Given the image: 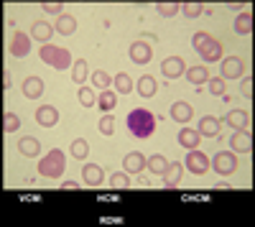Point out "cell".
<instances>
[{"mask_svg": "<svg viewBox=\"0 0 255 227\" xmlns=\"http://www.w3.org/2000/svg\"><path fill=\"white\" fill-rule=\"evenodd\" d=\"M171 117L176 122H189L191 117H194V110H191L189 102H174L171 105Z\"/></svg>", "mask_w": 255, "mask_h": 227, "instance_id": "cell-21", "label": "cell"}, {"mask_svg": "<svg viewBox=\"0 0 255 227\" xmlns=\"http://www.w3.org/2000/svg\"><path fill=\"white\" fill-rule=\"evenodd\" d=\"M212 169H215L220 176L235 174V169H238V156L232 153V151H220L215 158H212Z\"/></svg>", "mask_w": 255, "mask_h": 227, "instance_id": "cell-5", "label": "cell"}, {"mask_svg": "<svg viewBox=\"0 0 255 227\" xmlns=\"http://www.w3.org/2000/svg\"><path fill=\"white\" fill-rule=\"evenodd\" d=\"M82 187V184H77V181H61V192H77Z\"/></svg>", "mask_w": 255, "mask_h": 227, "instance_id": "cell-42", "label": "cell"}, {"mask_svg": "<svg viewBox=\"0 0 255 227\" xmlns=\"http://www.w3.org/2000/svg\"><path fill=\"white\" fill-rule=\"evenodd\" d=\"M8 51H10V56H15V59H23V56L31 51V36L23 33V31H15V33L10 36Z\"/></svg>", "mask_w": 255, "mask_h": 227, "instance_id": "cell-7", "label": "cell"}, {"mask_svg": "<svg viewBox=\"0 0 255 227\" xmlns=\"http://www.w3.org/2000/svg\"><path fill=\"white\" fill-rule=\"evenodd\" d=\"M209 92L212 95H225V79L222 77H212L209 79Z\"/></svg>", "mask_w": 255, "mask_h": 227, "instance_id": "cell-39", "label": "cell"}, {"mask_svg": "<svg viewBox=\"0 0 255 227\" xmlns=\"http://www.w3.org/2000/svg\"><path fill=\"white\" fill-rule=\"evenodd\" d=\"M64 166H67V161H64V153L59 148L49 151L44 158L38 161V176H46V179H59L64 174Z\"/></svg>", "mask_w": 255, "mask_h": 227, "instance_id": "cell-4", "label": "cell"}, {"mask_svg": "<svg viewBox=\"0 0 255 227\" xmlns=\"http://www.w3.org/2000/svg\"><path fill=\"white\" fill-rule=\"evenodd\" d=\"M215 189H217V192H227V189H230V184H225V181H222V184H217Z\"/></svg>", "mask_w": 255, "mask_h": 227, "instance_id": "cell-45", "label": "cell"}, {"mask_svg": "<svg viewBox=\"0 0 255 227\" xmlns=\"http://www.w3.org/2000/svg\"><path fill=\"white\" fill-rule=\"evenodd\" d=\"M128 56L133 59V64H148L153 59V49L148 41H133L130 49H128Z\"/></svg>", "mask_w": 255, "mask_h": 227, "instance_id": "cell-9", "label": "cell"}, {"mask_svg": "<svg viewBox=\"0 0 255 227\" xmlns=\"http://www.w3.org/2000/svg\"><path fill=\"white\" fill-rule=\"evenodd\" d=\"M156 90H158V82H156L153 77L143 74V77L138 79V95H140V97H153Z\"/></svg>", "mask_w": 255, "mask_h": 227, "instance_id": "cell-25", "label": "cell"}, {"mask_svg": "<svg viewBox=\"0 0 255 227\" xmlns=\"http://www.w3.org/2000/svg\"><path fill=\"white\" fill-rule=\"evenodd\" d=\"M28 33H31V38L41 41V44H49V38L54 36V26H49L46 20H33Z\"/></svg>", "mask_w": 255, "mask_h": 227, "instance_id": "cell-16", "label": "cell"}, {"mask_svg": "<svg viewBox=\"0 0 255 227\" xmlns=\"http://www.w3.org/2000/svg\"><path fill=\"white\" fill-rule=\"evenodd\" d=\"M202 138H220V120L212 117V115H204L199 120V130H197Z\"/></svg>", "mask_w": 255, "mask_h": 227, "instance_id": "cell-17", "label": "cell"}, {"mask_svg": "<svg viewBox=\"0 0 255 227\" xmlns=\"http://www.w3.org/2000/svg\"><path fill=\"white\" fill-rule=\"evenodd\" d=\"M125 125L130 130V135H135V138H151L156 130V115L145 108H135L128 113Z\"/></svg>", "mask_w": 255, "mask_h": 227, "instance_id": "cell-1", "label": "cell"}, {"mask_svg": "<svg viewBox=\"0 0 255 227\" xmlns=\"http://www.w3.org/2000/svg\"><path fill=\"white\" fill-rule=\"evenodd\" d=\"M212 8H207L204 3H184L181 5V13L186 15V18H199L202 13H209Z\"/></svg>", "mask_w": 255, "mask_h": 227, "instance_id": "cell-30", "label": "cell"}, {"mask_svg": "<svg viewBox=\"0 0 255 227\" xmlns=\"http://www.w3.org/2000/svg\"><path fill=\"white\" fill-rule=\"evenodd\" d=\"M186 79H189L194 87H202L204 82H209V69H207V67H189Z\"/></svg>", "mask_w": 255, "mask_h": 227, "instance_id": "cell-24", "label": "cell"}, {"mask_svg": "<svg viewBox=\"0 0 255 227\" xmlns=\"http://www.w3.org/2000/svg\"><path fill=\"white\" fill-rule=\"evenodd\" d=\"M10 85H13V77H10V72L5 69V72H3V90H10Z\"/></svg>", "mask_w": 255, "mask_h": 227, "instance_id": "cell-43", "label": "cell"}, {"mask_svg": "<svg viewBox=\"0 0 255 227\" xmlns=\"http://www.w3.org/2000/svg\"><path fill=\"white\" fill-rule=\"evenodd\" d=\"M87 74H90L87 59H77L74 64H72V79L77 82V85H84V82H87Z\"/></svg>", "mask_w": 255, "mask_h": 227, "instance_id": "cell-26", "label": "cell"}, {"mask_svg": "<svg viewBox=\"0 0 255 227\" xmlns=\"http://www.w3.org/2000/svg\"><path fill=\"white\" fill-rule=\"evenodd\" d=\"M145 163H148V158H145L140 151H130V153L123 158V166H125L128 174H140V171L145 169Z\"/></svg>", "mask_w": 255, "mask_h": 227, "instance_id": "cell-13", "label": "cell"}, {"mask_svg": "<svg viewBox=\"0 0 255 227\" xmlns=\"http://www.w3.org/2000/svg\"><path fill=\"white\" fill-rule=\"evenodd\" d=\"M184 166H186L191 174L202 176V174H207V171H209V156H207V153H202V151H197V148H191V151H189V156H186V161H184Z\"/></svg>", "mask_w": 255, "mask_h": 227, "instance_id": "cell-6", "label": "cell"}, {"mask_svg": "<svg viewBox=\"0 0 255 227\" xmlns=\"http://www.w3.org/2000/svg\"><path fill=\"white\" fill-rule=\"evenodd\" d=\"M115 90L120 92V95H128L133 90V79H130V74H125V72H120V74H115Z\"/></svg>", "mask_w": 255, "mask_h": 227, "instance_id": "cell-32", "label": "cell"}, {"mask_svg": "<svg viewBox=\"0 0 255 227\" xmlns=\"http://www.w3.org/2000/svg\"><path fill=\"white\" fill-rule=\"evenodd\" d=\"M110 187L113 189H128L130 187V176H128V171H118L110 176Z\"/></svg>", "mask_w": 255, "mask_h": 227, "instance_id": "cell-34", "label": "cell"}, {"mask_svg": "<svg viewBox=\"0 0 255 227\" xmlns=\"http://www.w3.org/2000/svg\"><path fill=\"white\" fill-rule=\"evenodd\" d=\"M148 169H151L156 176H163V171H166V166H168V161L163 158V156H151L148 158V163H145Z\"/></svg>", "mask_w": 255, "mask_h": 227, "instance_id": "cell-33", "label": "cell"}, {"mask_svg": "<svg viewBox=\"0 0 255 227\" xmlns=\"http://www.w3.org/2000/svg\"><path fill=\"white\" fill-rule=\"evenodd\" d=\"M69 153L74 156V158H87L90 156V143L84 140V138H77V140H72V146H69Z\"/></svg>", "mask_w": 255, "mask_h": 227, "instance_id": "cell-29", "label": "cell"}, {"mask_svg": "<svg viewBox=\"0 0 255 227\" xmlns=\"http://www.w3.org/2000/svg\"><path fill=\"white\" fill-rule=\"evenodd\" d=\"M3 128H5V133H15V130L20 128V120H18V115L5 113V115H3Z\"/></svg>", "mask_w": 255, "mask_h": 227, "instance_id": "cell-38", "label": "cell"}, {"mask_svg": "<svg viewBox=\"0 0 255 227\" xmlns=\"http://www.w3.org/2000/svg\"><path fill=\"white\" fill-rule=\"evenodd\" d=\"M199 140H202V135H199L197 130H191V128H181V130H179V143H181L186 151L197 148V146H199Z\"/></svg>", "mask_w": 255, "mask_h": 227, "instance_id": "cell-23", "label": "cell"}, {"mask_svg": "<svg viewBox=\"0 0 255 227\" xmlns=\"http://www.w3.org/2000/svg\"><path fill=\"white\" fill-rule=\"evenodd\" d=\"M36 122H38V125H44V128H54L59 122V110L54 105H41L36 110Z\"/></svg>", "mask_w": 255, "mask_h": 227, "instance_id": "cell-11", "label": "cell"}, {"mask_svg": "<svg viewBox=\"0 0 255 227\" xmlns=\"http://www.w3.org/2000/svg\"><path fill=\"white\" fill-rule=\"evenodd\" d=\"M54 31H56V33H61V36H72V33H77V18H74V15H69V13L59 15V18H56Z\"/></svg>", "mask_w": 255, "mask_h": 227, "instance_id": "cell-19", "label": "cell"}, {"mask_svg": "<svg viewBox=\"0 0 255 227\" xmlns=\"http://www.w3.org/2000/svg\"><path fill=\"white\" fill-rule=\"evenodd\" d=\"M77 95H79V102H82L84 108H95V105H97V97H95V92H92L90 87H84V85H82Z\"/></svg>", "mask_w": 255, "mask_h": 227, "instance_id": "cell-35", "label": "cell"}, {"mask_svg": "<svg viewBox=\"0 0 255 227\" xmlns=\"http://www.w3.org/2000/svg\"><path fill=\"white\" fill-rule=\"evenodd\" d=\"M82 181H84V187H100L105 181V171L97 163H87V166L82 169Z\"/></svg>", "mask_w": 255, "mask_h": 227, "instance_id": "cell-12", "label": "cell"}, {"mask_svg": "<svg viewBox=\"0 0 255 227\" xmlns=\"http://www.w3.org/2000/svg\"><path fill=\"white\" fill-rule=\"evenodd\" d=\"M161 72H163L166 79H179V77L186 74V64H184L181 56H168V59H163Z\"/></svg>", "mask_w": 255, "mask_h": 227, "instance_id": "cell-10", "label": "cell"}, {"mask_svg": "<svg viewBox=\"0 0 255 227\" xmlns=\"http://www.w3.org/2000/svg\"><path fill=\"white\" fill-rule=\"evenodd\" d=\"M245 74V61L240 56H230V59H222L220 64V77L222 79H238Z\"/></svg>", "mask_w": 255, "mask_h": 227, "instance_id": "cell-8", "label": "cell"}, {"mask_svg": "<svg viewBox=\"0 0 255 227\" xmlns=\"http://www.w3.org/2000/svg\"><path fill=\"white\" fill-rule=\"evenodd\" d=\"M97 128H100L102 135H113V133H115V117L105 113V115L100 117V125H97Z\"/></svg>", "mask_w": 255, "mask_h": 227, "instance_id": "cell-36", "label": "cell"}, {"mask_svg": "<svg viewBox=\"0 0 255 227\" xmlns=\"http://www.w3.org/2000/svg\"><path fill=\"white\" fill-rule=\"evenodd\" d=\"M230 148H232V153H248L253 148V135L248 130H238L230 138Z\"/></svg>", "mask_w": 255, "mask_h": 227, "instance_id": "cell-15", "label": "cell"}, {"mask_svg": "<svg viewBox=\"0 0 255 227\" xmlns=\"http://www.w3.org/2000/svg\"><path fill=\"white\" fill-rule=\"evenodd\" d=\"M18 151L23 153L26 158H33V156H38V153H41V143H38L36 138L26 135V138H20V140H18Z\"/></svg>", "mask_w": 255, "mask_h": 227, "instance_id": "cell-20", "label": "cell"}, {"mask_svg": "<svg viewBox=\"0 0 255 227\" xmlns=\"http://www.w3.org/2000/svg\"><path fill=\"white\" fill-rule=\"evenodd\" d=\"M115 105H118V95H115V92H110V90H105V92L97 97V108H100L102 113L115 110Z\"/></svg>", "mask_w": 255, "mask_h": 227, "instance_id": "cell-27", "label": "cell"}, {"mask_svg": "<svg viewBox=\"0 0 255 227\" xmlns=\"http://www.w3.org/2000/svg\"><path fill=\"white\" fill-rule=\"evenodd\" d=\"M191 46L197 49V54L204 59V61H222V44L217 38H212L207 31H197L191 36Z\"/></svg>", "mask_w": 255, "mask_h": 227, "instance_id": "cell-2", "label": "cell"}, {"mask_svg": "<svg viewBox=\"0 0 255 227\" xmlns=\"http://www.w3.org/2000/svg\"><path fill=\"white\" fill-rule=\"evenodd\" d=\"M181 174H184V166L181 163H168L166 166V171H163V187L166 189H176L179 184H181Z\"/></svg>", "mask_w": 255, "mask_h": 227, "instance_id": "cell-14", "label": "cell"}, {"mask_svg": "<svg viewBox=\"0 0 255 227\" xmlns=\"http://www.w3.org/2000/svg\"><path fill=\"white\" fill-rule=\"evenodd\" d=\"M38 56H41V61H44V64H49V67H54V69H59V72H61V69H69V67L74 64L72 51L61 49V46H56V44H41Z\"/></svg>", "mask_w": 255, "mask_h": 227, "instance_id": "cell-3", "label": "cell"}, {"mask_svg": "<svg viewBox=\"0 0 255 227\" xmlns=\"http://www.w3.org/2000/svg\"><path fill=\"white\" fill-rule=\"evenodd\" d=\"M156 10H158L163 18H171V15H176V13L181 10V5H179V3H156Z\"/></svg>", "mask_w": 255, "mask_h": 227, "instance_id": "cell-37", "label": "cell"}, {"mask_svg": "<svg viewBox=\"0 0 255 227\" xmlns=\"http://www.w3.org/2000/svg\"><path fill=\"white\" fill-rule=\"evenodd\" d=\"M248 113L245 110H232L227 117H225V122H227V125L232 128V130H245L248 128Z\"/></svg>", "mask_w": 255, "mask_h": 227, "instance_id": "cell-22", "label": "cell"}, {"mask_svg": "<svg viewBox=\"0 0 255 227\" xmlns=\"http://www.w3.org/2000/svg\"><path fill=\"white\" fill-rule=\"evenodd\" d=\"M41 10H44V13H54V15H64V5L61 3H44Z\"/></svg>", "mask_w": 255, "mask_h": 227, "instance_id": "cell-40", "label": "cell"}, {"mask_svg": "<svg viewBox=\"0 0 255 227\" xmlns=\"http://www.w3.org/2000/svg\"><path fill=\"white\" fill-rule=\"evenodd\" d=\"M245 3H230V10H243Z\"/></svg>", "mask_w": 255, "mask_h": 227, "instance_id": "cell-44", "label": "cell"}, {"mask_svg": "<svg viewBox=\"0 0 255 227\" xmlns=\"http://www.w3.org/2000/svg\"><path fill=\"white\" fill-rule=\"evenodd\" d=\"M240 92H243V97H248V100L253 97V79H250V77H245V79L240 82Z\"/></svg>", "mask_w": 255, "mask_h": 227, "instance_id": "cell-41", "label": "cell"}, {"mask_svg": "<svg viewBox=\"0 0 255 227\" xmlns=\"http://www.w3.org/2000/svg\"><path fill=\"white\" fill-rule=\"evenodd\" d=\"M20 90H23V95H26L28 100H36V97L44 95V79H41V77H26V79H23V87H20Z\"/></svg>", "mask_w": 255, "mask_h": 227, "instance_id": "cell-18", "label": "cell"}, {"mask_svg": "<svg viewBox=\"0 0 255 227\" xmlns=\"http://www.w3.org/2000/svg\"><path fill=\"white\" fill-rule=\"evenodd\" d=\"M235 31L240 36H250L253 33V13H240L235 18Z\"/></svg>", "mask_w": 255, "mask_h": 227, "instance_id": "cell-28", "label": "cell"}, {"mask_svg": "<svg viewBox=\"0 0 255 227\" xmlns=\"http://www.w3.org/2000/svg\"><path fill=\"white\" fill-rule=\"evenodd\" d=\"M92 85L97 87V90H110V85H113V79H110V74L108 72H102V69H97V72H92Z\"/></svg>", "mask_w": 255, "mask_h": 227, "instance_id": "cell-31", "label": "cell"}]
</instances>
